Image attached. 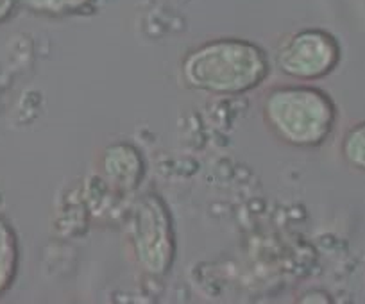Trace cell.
<instances>
[{
	"label": "cell",
	"mask_w": 365,
	"mask_h": 304,
	"mask_svg": "<svg viewBox=\"0 0 365 304\" xmlns=\"http://www.w3.org/2000/svg\"><path fill=\"white\" fill-rule=\"evenodd\" d=\"M131 253L140 271L153 278L170 272L175 258V236L168 206L158 194H145L135 204L128 227Z\"/></svg>",
	"instance_id": "3957f363"
},
{
	"label": "cell",
	"mask_w": 365,
	"mask_h": 304,
	"mask_svg": "<svg viewBox=\"0 0 365 304\" xmlns=\"http://www.w3.org/2000/svg\"><path fill=\"white\" fill-rule=\"evenodd\" d=\"M19 261L20 247L15 229L8 220L0 219V295H4L15 283Z\"/></svg>",
	"instance_id": "8992f818"
},
{
	"label": "cell",
	"mask_w": 365,
	"mask_h": 304,
	"mask_svg": "<svg viewBox=\"0 0 365 304\" xmlns=\"http://www.w3.org/2000/svg\"><path fill=\"white\" fill-rule=\"evenodd\" d=\"M97 0H20V6L33 15L48 19H65L90 13Z\"/></svg>",
	"instance_id": "52a82bcc"
},
{
	"label": "cell",
	"mask_w": 365,
	"mask_h": 304,
	"mask_svg": "<svg viewBox=\"0 0 365 304\" xmlns=\"http://www.w3.org/2000/svg\"><path fill=\"white\" fill-rule=\"evenodd\" d=\"M20 0H0V26L8 22L19 9Z\"/></svg>",
	"instance_id": "9c48e42d"
},
{
	"label": "cell",
	"mask_w": 365,
	"mask_h": 304,
	"mask_svg": "<svg viewBox=\"0 0 365 304\" xmlns=\"http://www.w3.org/2000/svg\"><path fill=\"white\" fill-rule=\"evenodd\" d=\"M339 152L347 169L365 174V120L354 122L344 131Z\"/></svg>",
	"instance_id": "ba28073f"
},
{
	"label": "cell",
	"mask_w": 365,
	"mask_h": 304,
	"mask_svg": "<svg viewBox=\"0 0 365 304\" xmlns=\"http://www.w3.org/2000/svg\"><path fill=\"white\" fill-rule=\"evenodd\" d=\"M342 61V47L329 31L303 27L279 40L274 65L285 78L297 83H317L328 78Z\"/></svg>",
	"instance_id": "277c9868"
},
{
	"label": "cell",
	"mask_w": 365,
	"mask_h": 304,
	"mask_svg": "<svg viewBox=\"0 0 365 304\" xmlns=\"http://www.w3.org/2000/svg\"><path fill=\"white\" fill-rule=\"evenodd\" d=\"M267 131L282 145L317 149L339 124V108L328 92L310 83H285L267 90L259 103Z\"/></svg>",
	"instance_id": "7a4b0ae2"
},
{
	"label": "cell",
	"mask_w": 365,
	"mask_h": 304,
	"mask_svg": "<svg viewBox=\"0 0 365 304\" xmlns=\"http://www.w3.org/2000/svg\"><path fill=\"white\" fill-rule=\"evenodd\" d=\"M99 169L108 183L120 192H135L145 176L143 156L133 143L117 142L101 152Z\"/></svg>",
	"instance_id": "5b68a950"
},
{
	"label": "cell",
	"mask_w": 365,
	"mask_h": 304,
	"mask_svg": "<svg viewBox=\"0 0 365 304\" xmlns=\"http://www.w3.org/2000/svg\"><path fill=\"white\" fill-rule=\"evenodd\" d=\"M181 78L188 88L213 97H238L258 90L270 75V59L244 38H212L182 56Z\"/></svg>",
	"instance_id": "6da1fadb"
}]
</instances>
